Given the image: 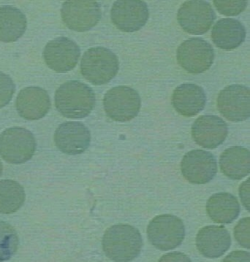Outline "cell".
Returning a JSON list of instances; mask_svg holds the SVG:
<instances>
[{
  "label": "cell",
  "instance_id": "obj_1",
  "mask_svg": "<svg viewBox=\"0 0 250 262\" xmlns=\"http://www.w3.org/2000/svg\"><path fill=\"white\" fill-rule=\"evenodd\" d=\"M102 243L106 256L117 262L133 261L138 257L143 246L138 229L125 224H116L109 228Z\"/></svg>",
  "mask_w": 250,
  "mask_h": 262
},
{
  "label": "cell",
  "instance_id": "obj_2",
  "mask_svg": "<svg viewBox=\"0 0 250 262\" xmlns=\"http://www.w3.org/2000/svg\"><path fill=\"white\" fill-rule=\"evenodd\" d=\"M95 94L88 85L70 80L63 83L55 94L56 108L68 119H84L93 111Z\"/></svg>",
  "mask_w": 250,
  "mask_h": 262
},
{
  "label": "cell",
  "instance_id": "obj_3",
  "mask_svg": "<svg viewBox=\"0 0 250 262\" xmlns=\"http://www.w3.org/2000/svg\"><path fill=\"white\" fill-rule=\"evenodd\" d=\"M119 68L117 56L103 47L87 50L80 62V72L84 78L97 85L109 83L117 74Z\"/></svg>",
  "mask_w": 250,
  "mask_h": 262
},
{
  "label": "cell",
  "instance_id": "obj_4",
  "mask_svg": "<svg viewBox=\"0 0 250 262\" xmlns=\"http://www.w3.org/2000/svg\"><path fill=\"white\" fill-rule=\"evenodd\" d=\"M147 236L156 248L169 251L182 243L185 237V227L179 217L163 214L151 221L147 227Z\"/></svg>",
  "mask_w": 250,
  "mask_h": 262
},
{
  "label": "cell",
  "instance_id": "obj_5",
  "mask_svg": "<svg viewBox=\"0 0 250 262\" xmlns=\"http://www.w3.org/2000/svg\"><path fill=\"white\" fill-rule=\"evenodd\" d=\"M35 149V136L25 128H9L0 135V156L8 163L28 162L33 157Z\"/></svg>",
  "mask_w": 250,
  "mask_h": 262
},
{
  "label": "cell",
  "instance_id": "obj_6",
  "mask_svg": "<svg viewBox=\"0 0 250 262\" xmlns=\"http://www.w3.org/2000/svg\"><path fill=\"white\" fill-rule=\"evenodd\" d=\"M103 106L106 115L113 121L126 122L139 114L141 99L135 89L119 85L108 91L104 96Z\"/></svg>",
  "mask_w": 250,
  "mask_h": 262
},
{
  "label": "cell",
  "instance_id": "obj_7",
  "mask_svg": "<svg viewBox=\"0 0 250 262\" xmlns=\"http://www.w3.org/2000/svg\"><path fill=\"white\" fill-rule=\"evenodd\" d=\"M179 64L187 73L200 74L210 69L215 60V51L210 42L193 37L184 41L177 49Z\"/></svg>",
  "mask_w": 250,
  "mask_h": 262
},
{
  "label": "cell",
  "instance_id": "obj_8",
  "mask_svg": "<svg viewBox=\"0 0 250 262\" xmlns=\"http://www.w3.org/2000/svg\"><path fill=\"white\" fill-rule=\"evenodd\" d=\"M216 18L212 5L203 0H190L178 11L177 20L184 32L200 35L210 30Z\"/></svg>",
  "mask_w": 250,
  "mask_h": 262
},
{
  "label": "cell",
  "instance_id": "obj_9",
  "mask_svg": "<svg viewBox=\"0 0 250 262\" xmlns=\"http://www.w3.org/2000/svg\"><path fill=\"white\" fill-rule=\"evenodd\" d=\"M65 25L73 31L86 32L98 24L102 15L100 5L95 1H66L61 10Z\"/></svg>",
  "mask_w": 250,
  "mask_h": 262
},
{
  "label": "cell",
  "instance_id": "obj_10",
  "mask_svg": "<svg viewBox=\"0 0 250 262\" xmlns=\"http://www.w3.org/2000/svg\"><path fill=\"white\" fill-rule=\"evenodd\" d=\"M217 108L228 121H246L250 116L249 89L239 84L226 86L217 97Z\"/></svg>",
  "mask_w": 250,
  "mask_h": 262
},
{
  "label": "cell",
  "instance_id": "obj_11",
  "mask_svg": "<svg viewBox=\"0 0 250 262\" xmlns=\"http://www.w3.org/2000/svg\"><path fill=\"white\" fill-rule=\"evenodd\" d=\"M181 170L184 178L190 183L206 184L217 174V160L215 156L207 150H190L183 157Z\"/></svg>",
  "mask_w": 250,
  "mask_h": 262
},
{
  "label": "cell",
  "instance_id": "obj_12",
  "mask_svg": "<svg viewBox=\"0 0 250 262\" xmlns=\"http://www.w3.org/2000/svg\"><path fill=\"white\" fill-rule=\"evenodd\" d=\"M149 16L148 6L141 0H119L111 8L113 24L124 32L140 30L147 24Z\"/></svg>",
  "mask_w": 250,
  "mask_h": 262
},
{
  "label": "cell",
  "instance_id": "obj_13",
  "mask_svg": "<svg viewBox=\"0 0 250 262\" xmlns=\"http://www.w3.org/2000/svg\"><path fill=\"white\" fill-rule=\"evenodd\" d=\"M80 56L79 46L68 37H56L46 44L44 58L50 69L66 73L76 66Z\"/></svg>",
  "mask_w": 250,
  "mask_h": 262
},
{
  "label": "cell",
  "instance_id": "obj_14",
  "mask_svg": "<svg viewBox=\"0 0 250 262\" xmlns=\"http://www.w3.org/2000/svg\"><path fill=\"white\" fill-rule=\"evenodd\" d=\"M54 143L60 151L68 155H78L88 149L91 143L90 130L83 123L68 121L58 126Z\"/></svg>",
  "mask_w": 250,
  "mask_h": 262
},
{
  "label": "cell",
  "instance_id": "obj_15",
  "mask_svg": "<svg viewBox=\"0 0 250 262\" xmlns=\"http://www.w3.org/2000/svg\"><path fill=\"white\" fill-rule=\"evenodd\" d=\"M192 137L195 143L207 149H215L222 144L228 134L227 124L213 115L200 116L192 126Z\"/></svg>",
  "mask_w": 250,
  "mask_h": 262
},
{
  "label": "cell",
  "instance_id": "obj_16",
  "mask_svg": "<svg viewBox=\"0 0 250 262\" xmlns=\"http://www.w3.org/2000/svg\"><path fill=\"white\" fill-rule=\"evenodd\" d=\"M15 105L20 117L35 121L49 113L51 105L50 97L45 89L40 87H27L18 94Z\"/></svg>",
  "mask_w": 250,
  "mask_h": 262
},
{
  "label": "cell",
  "instance_id": "obj_17",
  "mask_svg": "<svg viewBox=\"0 0 250 262\" xmlns=\"http://www.w3.org/2000/svg\"><path fill=\"white\" fill-rule=\"evenodd\" d=\"M231 238L228 231L221 226H206L196 236V247L206 258L220 257L230 248Z\"/></svg>",
  "mask_w": 250,
  "mask_h": 262
},
{
  "label": "cell",
  "instance_id": "obj_18",
  "mask_svg": "<svg viewBox=\"0 0 250 262\" xmlns=\"http://www.w3.org/2000/svg\"><path fill=\"white\" fill-rule=\"evenodd\" d=\"M171 102L174 109L181 116L193 117L204 109L206 96L199 85L184 83L174 91Z\"/></svg>",
  "mask_w": 250,
  "mask_h": 262
},
{
  "label": "cell",
  "instance_id": "obj_19",
  "mask_svg": "<svg viewBox=\"0 0 250 262\" xmlns=\"http://www.w3.org/2000/svg\"><path fill=\"white\" fill-rule=\"evenodd\" d=\"M212 38L219 49L232 51L245 41L246 29L239 20L222 18L214 26Z\"/></svg>",
  "mask_w": 250,
  "mask_h": 262
},
{
  "label": "cell",
  "instance_id": "obj_20",
  "mask_svg": "<svg viewBox=\"0 0 250 262\" xmlns=\"http://www.w3.org/2000/svg\"><path fill=\"white\" fill-rule=\"evenodd\" d=\"M240 210L237 199L229 193H215L206 203L207 214L217 224H231L239 217Z\"/></svg>",
  "mask_w": 250,
  "mask_h": 262
},
{
  "label": "cell",
  "instance_id": "obj_21",
  "mask_svg": "<svg viewBox=\"0 0 250 262\" xmlns=\"http://www.w3.org/2000/svg\"><path fill=\"white\" fill-rule=\"evenodd\" d=\"M220 167L222 173L232 180L245 178L250 172V152L242 146H233L226 149L220 157Z\"/></svg>",
  "mask_w": 250,
  "mask_h": 262
},
{
  "label": "cell",
  "instance_id": "obj_22",
  "mask_svg": "<svg viewBox=\"0 0 250 262\" xmlns=\"http://www.w3.org/2000/svg\"><path fill=\"white\" fill-rule=\"evenodd\" d=\"M25 15L18 8L10 5L0 7V41L15 42L27 30Z\"/></svg>",
  "mask_w": 250,
  "mask_h": 262
},
{
  "label": "cell",
  "instance_id": "obj_23",
  "mask_svg": "<svg viewBox=\"0 0 250 262\" xmlns=\"http://www.w3.org/2000/svg\"><path fill=\"white\" fill-rule=\"evenodd\" d=\"M25 188L13 180L0 181V213L18 211L25 202Z\"/></svg>",
  "mask_w": 250,
  "mask_h": 262
},
{
  "label": "cell",
  "instance_id": "obj_24",
  "mask_svg": "<svg viewBox=\"0 0 250 262\" xmlns=\"http://www.w3.org/2000/svg\"><path fill=\"white\" fill-rule=\"evenodd\" d=\"M18 234L8 223L0 221V261H8L17 252Z\"/></svg>",
  "mask_w": 250,
  "mask_h": 262
},
{
  "label": "cell",
  "instance_id": "obj_25",
  "mask_svg": "<svg viewBox=\"0 0 250 262\" xmlns=\"http://www.w3.org/2000/svg\"><path fill=\"white\" fill-rule=\"evenodd\" d=\"M214 5L221 14L227 16H234L242 13L246 9V1H224L214 0Z\"/></svg>",
  "mask_w": 250,
  "mask_h": 262
},
{
  "label": "cell",
  "instance_id": "obj_26",
  "mask_svg": "<svg viewBox=\"0 0 250 262\" xmlns=\"http://www.w3.org/2000/svg\"><path fill=\"white\" fill-rule=\"evenodd\" d=\"M15 85L9 75L0 72V108L9 103L15 93Z\"/></svg>",
  "mask_w": 250,
  "mask_h": 262
},
{
  "label": "cell",
  "instance_id": "obj_27",
  "mask_svg": "<svg viewBox=\"0 0 250 262\" xmlns=\"http://www.w3.org/2000/svg\"><path fill=\"white\" fill-rule=\"evenodd\" d=\"M250 219L244 218L241 219L236 224L234 229V237L236 241L241 246L244 248H250Z\"/></svg>",
  "mask_w": 250,
  "mask_h": 262
},
{
  "label": "cell",
  "instance_id": "obj_28",
  "mask_svg": "<svg viewBox=\"0 0 250 262\" xmlns=\"http://www.w3.org/2000/svg\"><path fill=\"white\" fill-rule=\"evenodd\" d=\"M239 194L243 205L246 210H249V179L244 181L239 188Z\"/></svg>",
  "mask_w": 250,
  "mask_h": 262
},
{
  "label": "cell",
  "instance_id": "obj_29",
  "mask_svg": "<svg viewBox=\"0 0 250 262\" xmlns=\"http://www.w3.org/2000/svg\"><path fill=\"white\" fill-rule=\"evenodd\" d=\"M159 261H191V260L184 253L174 252L162 256Z\"/></svg>",
  "mask_w": 250,
  "mask_h": 262
},
{
  "label": "cell",
  "instance_id": "obj_30",
  "mask_svg": "<svg viewBox=\"0 0 250 262\" xmlns=\"http://www.w3.org/2000/svg\"><path fill=\"white\" fill-rule=\"evenodd\" d=\"M223 261H249V253L245 251H234L226 256Z\"/></svg>",
  "mask_w": 250,
  "mask_h": 262
},
{
  "label": "cell",
  "instance_id": "obj_31",
  "mask_svg": "<svg viewBox=\"0 0 250 262\" xmlns=\"http://www.w3.org/2000/svg\"><path fill=\"white\" fill-rule=\"evenodd\" d=\"M3 164H2L1 161H0V176H1L2 173H3Z\"/></svg>",
  "mask_w": 250,
  "mask_h": 262
}]
</instances>
